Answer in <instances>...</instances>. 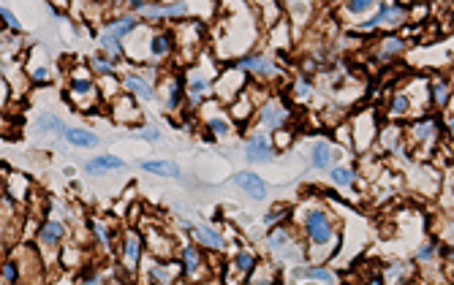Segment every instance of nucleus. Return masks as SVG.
<instances>
[{"mask_svg": "<svg viewBox=\"0 0 454 285\" xmlns=\"http://www.w3.org/2000/svg\"><path fill=\"white\" fill-rule=\"evenodd\" d=\"M305 231H307V236H310L316 245H327L329 236H332V225H329V217H327L324 212H318V209L307 214Z\"/></svg>", "mask_w": 454, "mask_h": 285, "instance_id": "1", "label": "nucleus"}, {"mask_svg": "<svg viewBox=\"0 0 454 285\" xmlns=\"http://www.w3.org/2000/svg\"><path fill=\"white\" fill-rule=\"evenodd\" d=\"M234 185L240 187V190H245L250 198H258V201L267 196V182H264L258 174H253V171H240V174H234Z\"/></svg>", "mask_w": 454, "mask_h": 285, "instance_id": "2", "label": "nucleus"}, {"mask_svg": "<svg viewBox=\"0 0 454 285\" xmlns=\"http://www.w3.org/2000/svg\"><path fill=\"white\" fill-rule=\"evenodd\" d=\"M245 158L250 160V163H269V160H272V147L267 144V139L253 136L250 142H248Z\"/></svg>", "mask_w": 454, "mask_h": 285, "instance_id": "3", "label": "nucleus"}, {"mask_svg": "<svg viewBox=\"0 0 454 285\" xmlns=\"http://www.w3.org/2000/svg\"><path fill=\"white\" fill-rule=\"evenodd\" d=\"M109 169H125V163L120 158H115V155H101V158L87 160V166H84L87 174H98V171H109Z\"/></svg>", "mask_w": 454, "mask_h": 285, "instance_id": "4", "label": "nucleus"}, {"mask_svg": "<svg viewBox=\"0 0 454 285\" xmlns=\"http://www.w3.org/2000/svg\"><path fill=\"white\" fill-rule=\"evenodd\" d=\"M237 68H242V71H253V73H261V76H272L278 68L272 66L269 60H264V57H248V60H240L237 63Z\"/></svg>", "mask_w": 454, "mask_h": 285, "instance_id": "5", "label": "nucleus"}, {"mask_svg": "<svg viewBox=\"0 0 454 285\" xmlns=\"http://www.w3.org/2000/svg\"><path fill=\"white\" fill-rule=\"evenodd\" d=\"M63 136H66L74 147H95V144H98V136L90 133V131H84V128H68Z\"/></svg>", "mask_w": 454, "mask_h": 285, "instance_id": "6", "label": "nucleus"}, {"mask_svg": "<svg viewBox=\"0 0 454 285\" xmlns=\"http://www.w3.org/2000/svg\"><path fill=\"white\" fill-rule=\"evenodd\" d=\"M142 169L150 171V174H161V177H180V166L166 163V160H144Z\"/></svg>", "mask_w": 454, "mask_h": 285, "instance_id": "7", "label": "nucleus"}, {"mask_svg": "<svg viewBox=\"0 0 454 285\" xmlns=\"http://www.w3.org/2000/svg\"><path fill=\"white\" fill-rule=\"evenodd\" d=\"M332 147H329L327 142H318L316 147H313V158H310V166L313 169H327L329 163H332Z\"/></svg>", "mask_w": 454, "mask_h": 285, "instance_id": "8", "label": "nucleus"}, {"mask_svg": "<svg viewBox=\"0 0 454 285\" xmlns=\"http://www.w3.org/2000/svg\"><path fill=\"white\" fill-rule=\"evenodd\" d=\"M294 274L299 280L307 277V280H321V283H334V274L329 269H321V266H299Z\"/></svg>", "mask_w": 454, "mask_h": 285, "instance_id": "9", "label": "nucleus"}, {"mask_svg": "<svg viewBox=\"0 0 454 285\" xmlns=\"http://www.w3.org/2000/svg\"><path fill=\"white\" fill-rule=\"evenodd\" d=\"M136 17H123V19H117V22H112V25H106V33L112 36V38H117L120 41L123 36H128L133 28H136Z\"/></svg>", "mask_w": 454, "mask_h": 285, "instance_id": "10", "label": "nucleus"}, {"mask_svg": "<svg viewBox=\"0 0 454 285\" xmlns=\"http://www.w3.org/2000/svg\"><path fill=\"white\" fill-rule=\"evenodd\" d=\"M63 223H57V220H52V223H44L41 225V231H39V239H41V245H55L57 239L63 236Z\"/></svg>", "mask_w": 454, "mask_h": 285, "instance_id": "11", "label": "nucleus"}, {"mask_svg": "<svg viewBox=\"0 0 454 285\" xmlns=\"http://www.w3.org/2000/svg\"><path fill=\"white\" fill-rule=\"evenodd\" d=\"M125 87L131 90L133 95H139L142 101H153V95H155V90L150 87L144 79H139V76H128V79H125Z\"/></svg>", "mask_w": 454, "mask_h": 285, "instance_id": "12", "label": "nucleus"}, {"mask_svg": "<svg viewBox=\"0 0 454 285\" xmlns=\"http://www.w3.org/2000/svg\"><path fill=\"white\" fill-rule=\"evenodd\" d=\"M36 131H44V133H66V125H63L60 120H57V117H52V114H44V117H39V120H36Z\"/></svg>", "mask_w": 454, "mask_h": 285, "instance_id": "13", "label": "nucleus"}, {"mask_svg": "<svg viewBox=\"0 0 454 285\" xmlns=\"http://www.w3.org/2000/svg\"><path fill=\"white\" fill-rule=\"evenodd\" d=\"M193 236H196L202 245H207V247H223V239H220V234H215V231H209V228H193Z\"/></svg>", "mask_w": 454, "mask_h": 285, "instance_id": "14", "label": "nucleus"}, {"mask_svg": "<svg viewBox=\"0 0 454 285\" xmlns=\"http://www.w3.org/2000/svg\"><path fill=\"white\" fill-rule=\"evenodd\" d=\"M283 120H286V111H280L278 106H264L261 109V122H267V125L278 128Z\"/></svg>", "mask_w": 454, "mask_h": 285, "instance_id": "15", "label": "nucleus"}, {"mask_svg": "<svg viewBox=\"0 0 454 285\" xmlns=\"http://www.w3.org/2000/svg\"><path fill=\"white\" fill-rule=\"evenodd\" d=\"M329 179H332L334 185H340V187H348L351 182H354V171L351 169H332L329 171Z\"/></svg>", "mask_w": 454, "mask_h": 285, "instance_id": "16", "label": "nucleus"}, {"mask_svg": "<svg viewBox=\"0 0 454 285\" xmlns=\"http://www.w3.org/2000/svg\"><path fill=\"white\" fill-rule=\"evenodd\" d=\"M139 261V239L136 236H128L125 239V263L128 266H136Z\"/></svg>", "mask_w": 454, "mask_h": 285, "instance_id": "17", "label": "nucleus"}, {"mask_svg": "<svg viewBox=\"0 0 454 285\" xmlns=\"http://www.w3.org/2000/svg\"><path fill=\"white\" fill-rule=\"evenodd\" d=\"M199 263H202V255H199L196 247H188L185 250V274H196Z\"/></svg>", "mask_w": 454, "mask_h": 285, "instance_id": "18", "label": "nucleus"}, {"mask_svg": "<svg viewBox=\"0 0 454 285\" xmlns=\"http://www.w3.org/2000/svg\"><path fill=\"white\" fill-rule=\"evenodd\" d=\"M150 52H153L155 57L166 55V52H169V38H166V36H155V38L150 41Z\"/></svg>", "mask_w": 454, "mask_h": 285, "instance_id": "19", "label": "nucleus"}, {"mask_svg": "<svg viewBox=\"0 0 454 285\" xmlns=\"http://www.w3.org/2000/svg\"><path fill=\"white\" fill-rule=\"evenodd\" d=\"M286 239H289V234H286L283 225H280V228H275L272 234H269V247H272V250H280V247L286 245Z\"/></svg>", "mask_w": 454, "mask_h": 285, "instance_id": "20", "label": "nucleus"}, {"mask_svg": "<svg viewBox=\"0 0 454 285\" xmlns=\"http://www.w3.org/2000/svg\"><path fill=\"white\" fill-rule=\"evenodd\" d=\"M101 46H104V49L109 52V55H120V52H123V49H120V41H117V38H112L109 33H104V36H101Z\"/></svg>", "mask_w": 454, "mask_h": 285, "instance_id": "21", "label": "nucleus"}, {"mask_svg": "<svg viewBox=\"0 0 454 285\" xmlns=\"http://www.w3.org/2000/svg\"><path fill=\"white\" fill-rule=\"evenodd\" d=\"M253 263H256V261H253V255H248V252H240V255L234 258V266L240 269V272H250Z\"/></svg>", "mask_w": 454, "mask_h": 285, "instance_id": "22", "label": "nucleus"}, {"mask_svg": "<svg viewBox=\"0 0 454 285\" xmlns=\"http://www.w3.org/2000/svg\"><path fill=\"white\" fill-rule=\"evenodd\" d=\"M180 87H182V79H174V84L169 87V101H166V106H169V109H174L177 101H180Z\"/></svg>", "mask_w": 454, "mask_h": 285, "instance_id": "23", "label": "nucleus"}, {"mask_svg": "<svg viewBox=\"0 0 454 285\" xmlns=\"http://www.w3.org/2000/svg\"><path fill=\"white\" fill-rule=\"evenodd\" d=\"M370 6H372L370 0H351V3H348V11L351 14H362V11H370Z\"/></svg>", "mask_w": 454, "mask_h": 285, "instance_id": "24", "label": "nucleus"}, {"mask_svg": "<svg viewBox=\"0 0 454 285\" xmlns=\"http://www.w3.org/2000/svg\"><path fill=\"white\" fill-rule=\"evenodd\" d=\"M392 111L394 114H405V111H408V98H405V95H397V98L392 101Z\"/></svg>", "mask_w": 454, "mask_h": 285, "instance_id": "25", "label": "nucleus"}, {"mask_svg": "<svg viewBox=\"0 0 454 285\" xmlns=\"http://www.w3.org/2000/svg\"><path fill=\"white\" fill-rule=\"evenodd\" d=\"M209 131L218 133V136H226V133H229V122L226 120H209Z\"/></svg>", "mask_w": 454, "mask_h": 285, "instance_id": "26", "label": "nucleus"}, {"mask_svg": "<svg viewBox=\"0 0 454 285\" xmlns=\"http://www.w3.org/2000/svg\"><path fill=\"white\" fill-rule=\"evenodd\" d=\"M0 19H3V22L8 25V28L11 30H19V22H17V17H14L11 11H8V8H0Z\"/></svg>", "mask_w": 454, "mask_h": 285, "instance_id": "27", "label": "nucleus"}, {"mask_svg": "<svg viewBox=\"0 0 454 285\" xmlns=\"http://www.w3.org/2000/svg\"><path fill=\"white\" fill-rule=\"evenodd\" d=\"M71 90H74V93H79V95H82V93H90V90H93V84H90V82H84V79H74V82H71Z\"/></svg>", "mask_w": 454, "mask_h": 285, "instance_id": "28", "label": "nucleus"}, {"mask_svg": "<svg viewBox=\"0 0 454 285\" xmlns=\"http://www.w3.org/2000/svg\"><path fill=\"white\" fill-rule=\"evenodd\" d=\"M204 90H207V82H204V79H196V82L191 84V90H188V93H191L193 98H199V95H202Z\"/></svg>", "mask_w": 454, "mask_h": 285, "instance_id": "29", "label": "nucleus"}, {"mask_svg": "<svg viewBox=\"0 0 454 285\" xmlns=\"http://www.w3.org/2000/svg\"><path fill=\"white\" fill-rule=\"evenodd\" d=\"M139 139H144V142H158V139H161V133L155 131V128H144V131L139 133Z\"/></svg>", "mask_w": 454, "mask_h": 285, "instance_id": "30", "label": "nucleus"}, {"mask_svg": "<svg viewBox=\"0 0 454 285\" xmlns=\"http://www.w3.org/2000/svg\"><path fill=\"white\" fill-rule=\"evenodd\" d=\"M307 95H310V84L299 82V84H296V98H307Z\"/></svg>", "mask_w": 454, "mask_h": 285, "instance_id": "31", "label": "nucleus"}, {"mask_svg": "<svg viewBox=\"0 0 454 285\" xmlns=\"http://www.w3.org/2000/svg\"><path fill=\"white\" fill-rule=\"evenodd\" d=\"M3 274H6L8 283H14V280H17V269H14V263H6V266H3Z\"/></svg>", "mask_w": 454, "mask_h": 285, "instance_id": "32", "label": "nucleus"}, {"mask_svg": "<svg viewBox=\"0 0 454 285\" xmlns=\"http://www.w3.org/2000/svg\"><path fill=\"white\" fill-rule=\"evenodd\" d=\"M93 66H95V71H98V73H109V71H112V66H109V63L98 60V57L93 60Z\"/></svg>", "mask_w": 454, "mask_h": 285, "instance_id": "33", "label": "nucleus"}, {"mask_svg": "<svg viewBox=\"0 0 454 285\" xmlns=\"http://www.w3.org/2000/svg\"><path fill=\"white\" fill-rule=\"evenodd\" d=\"M432 250H435V242H430L427 247H421V250H419V258H421V261H427V258L432 255Z\"/></svg>", "mask_w": 454, "mask_h": 285, "instance_id": "34", "label": "nucleus"}, {"mask_svg": "<svg viewBox=\"0 0 454 285\" xmlns=\"http://www.w3.org/2000/svg\"><path fill=\"white\" fill-rule=\"evenodd\" d=\"M432 131H435V122H427V125H421V128H419V139H427Z\"/></svg>", "mask_w": 454, "mask_h": 285, "instance_id": "35", "label": "nucleus"}, {"mask_svg": "<svg viewBox=\"0 0 454 285\" xmlns=\"http://www.w3.org/2000/svg\"><path fill=\"white\" fill-rule=\"evenodd\" d=\"M432 98H435V101H443V98H446V87H443V84L432 87Z\"/></svg>", "mask_w": 454, "mask_h": 285, "instance_id": "36", "label": "nucleus"}, {"mask_svg": "<svg viewBox=\"0 0 454 285\" xmlns=\"http://www.w3.org/2000/svg\"><path fill=\"white\" fill-rule=\"evenodd\" d=\"M128 6H131V11H144V8H147V3H144V0H131Z\"/></svg>", "mask_w": 454, "mask_h": 285, "instance_id": "37", "label": "nucleus"}, {"mask_svg": "<svg viewBox=\"0 0 454 285\" xmlns=\"http://www.w3.org/2000/svg\"><path fill=\"white\" fill-rule=\"evenodd\" d=\"M278 217H280V209H275V212H269L267 217H264V223H275Z\"/></svg>", "mask_w": 454, "mask_h": 285, "instance_id": "38", "label": "nucleus"}]
</instances>
